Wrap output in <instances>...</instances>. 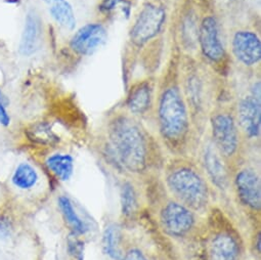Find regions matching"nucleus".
<instances>
[{"label": "nucleus", "instance_id": "f257e3e1", "mask_svg": "<svg viewBox=\"0 0 261 260\" xmlns=\"http://www.w3.org/2000/svg\"><path fill=\"white\" fill-rule=\"evenodd\" d=\"M155 109L163 140L173 146L184 143L190 134L191 113L179 81L178 53L175 50L157 77Z\"/></svg>", "mask_w": 261, "mask_h": 260}, {"label": "nucleus", "instance_id": "f03ea898", "mask_svg": "<svg viewBox=\"0 0 261 260\" xmlns=\"http://www.w3.org/2000/svg\"><path fill=\"white\" fill-rule=\"evenodd\" d=\"M107 151L123 168L141 172L147 166L149 144L143 127L133 115L119 113L108 123Z\"/></svg>", "mask_w": 261, "mask_h": 260}, {"label": "nucleus", "instance_id": "7ed1b4c3", "mask_svg": "<svg viewBox=\"0 0 261 260\" xmlns=\"http://www.w3.org/2000/svg\"><path fill=\"white\" fill-rule=\"evenodd\" d=\"M167 0H146L130 26L123 54L125 81L130 69L147 49L157 44L168 23Z\"/></svg>", "mask_w": 261, "mask_h": 260}, {"label": "nucleus", "instance_id": "20e7f679", "mask_svg": "<svg viewBox=\"0 0 261 260\" xmlns=\"http://www.w3.org/2000/svg\"><path fill=\"white\" fill-rule=\"evenodd\" d=\"M178 74L190 113H201L219 89L220 77L198 56L178 54Z\"/></svg>", "mask_w": 261, "mask_h": 260}, {"label": "nucleus", "instance_id": "39448f33", "mask_svg": "<svg viewBox=\"0 0 261 260\" xmlns=\"http://www.w3.org/2000/svg\"><path fill=\"white\" fill-rule=\"evenodd\" d=\"M198 57L220 77L230 69V57L221 35L218 13L212 0H204L198 31Z\"/></svg>", "mask_w": 261, "mask_h": 260}, {"label": "nucleus", "instance_id": "423d86ee", "mask_svg": "<svg viewBox=\"0 0 261 260\" xmlns=\"http://www.w3.org/2000/svg\"><path fill=\"white\" fill-rule=\"evenodd\" d=\"M228 55L230 61L248 77L260 76L261 39L257 30L250 26H234L229 30Z\"/></svg>", "mask_w": 261, "mask_h": 260}, {"label": "nucleus", "instance_id": "0eeeda50", "mask_svg": "<svg viewBox=\"0 0 261 260\" xmlns=\"http://www.w3.org/2000/svg\"><path fill=\"white\" fill-rule=\"evenodd\" d=\"M204 0H178L172 14V36L175 51L198 56V31Z\"/></svg>", "mask_w": 261, "mask_h": 260}, {"label": "nucleus", "instance_id": "6e6552de", "mask_svg": "<svg viewBox=\"0 0 261 260\" xmlns=\"http://www.w3.org/2000/svg\"><path fill=\"white\" fill-rule=\"evenodd\" d=\"M251 79L247 92L238 98L234 115L240 133L248 140H256L261 130V83L260 76Z\"/></svg>", "mask_w": 261, "mask_h": 260}, {"label": "nucleus", "instance_id": "1a4fd4ad", "mask_svg": "<svg viewBox=\"0 0 261 260\" xmlns=\"http://www.w3.org/2000/svg\"><path fill=\"white\" fill-rule=\"evenodd\" d=\"M213 144L221 157L234 156L240 148L241 133L234 111L230 108L215 109L210 117Z\"/></svg>", "mask_w": 261, "mask_h": 260}, {"label": "nucleus", "instance_id": "9d476101", "mask_svg": "<svg viewBox=\"0 0 261 260\" xmlns=\"http://www.w3.org/2000/svg\"><path fill=\"white\" fill-rule=\"evenodd\" d=\"M168 186L179 200L194 209H201L207 204V187L190 168H180L172 172L168 177Z\"/></svg>", "mask_w": 261, "mask_h": 260}, {"label": "nucleus", "instance_id": "9b49d317", "mask_svg": "<svg viewBox=\"0 0 261 260\" xmlns=\"http://www.w3.org/2000/svg\"><path fill=\"white\" fill-rule=\"evenodd\" d=\"M127 94L125 108L133 116H144L155 107L157 92V77L148 75L134 80L126 85Z\"/></svg>", "mask_w": 261, "mask_h": 260}, {"label": "nucleus", "instance_id": "f8f14e48", "mask_svg": "<svg viewBox=\"0 0 261 260\" xmlns=\"http://www.w3.org/2000/svg\"><path fill=\"white\" fill-rule=\"evenodd\" d=\"M107 37L108 30L106 23L98 20L87 23L78 29L70 39L69 47L77 57H90L103 45Z\"/></svg>", "mask_w": 261, "mask_h": 260}, {"label": "nucleus", "instance_id": "ddd939ff", "mask_svg": "<svg viewBox=\"0 0 261 260\" xmlns=\"http://www.w3.org/2000/svg\"><path fill=\"white\" fill-rule=\"evenodd\" d=\"M161 220L165 230L175 237L184 236L194 223L192 212L179 203H169L162 211Z\"/></svg>", "mask_w": 261, "mask_h": 260}, {"label": "nucleus", "instance_id": "4468645a", "mask_svg": "<svg viewBox=\"0 0 261 260\" xmlns=\"http://www.w3.org/2000/svg\"><path fill=\"white\" fill-rule=\"evenodd\" d=\"M238 195L248 207L259 210L261 207V186L258 175L251 169L242 170L236 177Z\"/></svg>", "mask_w": 261, "mask_h": 260}, {"label": "nucleus", "instance_id": "2eb2a0df", "mask_svg": "<svg viewBox=\"0 0 261 260\" xmlns=\"http://www.w3.org/2000/svg\"><path fill=\"white\" fill-rule=\"evenodd\" d=\"M204 162H205V167L212 181L219 189H224L227 184L226 171L221 159V155L215 148L213 142L209 144L205 149Z\"/></svg>", "mask_w": 261, "mask_h": 260}, {"label": "nucleus", "instance_id": "dca6fc26", "mask_svg": "<svg viewBox=\"0 0 261 260\" xmlns=\"http://www.w3.org/2000/svg\"><path fill=\"white\" fill-rule=\"evenodd\" d=\"M210 260H239L238 244L226 233L216 236L210 245Z\"/></svg>", "mask_w": 261, "mask_h": 260}, {"label": "nucleus", "instance_id": "f3484780", "mask_svg": "<svg viewBox=\"0 0 261 260\" xmlns=\"http://www.w3.org/2000/svg\"><path fill=\"white\" fill-rule=\"evenodd\" d=\"M39 38V22L34 12L28 13L20 41V53L25 57L32 56L36 49Z\"/></svg>", "mask_w": 261, "mask_h": 260}, {"label": "nucleus", "instance_id": "a211bd4d", "mask_svg": "<svg viewBox=\"0 0 261 260\" xmlns=\"http://www.w3.org/2000/svg\"><path fill=\"white\" fill-rule=\"evenodd\" d=\"M53 19L64 29L72 31L76 26V17L68 0H45Z\"/></svg>", "mask_w": 261, "mask_h": 260}, {"label": "nucleus", "instance_id": "6ab92c4d", "mask_svg": "<svg viewBox=\"0 0 261 260\" xmlns=\"http://www.w3.org/2000/svg\"><path fill=\"white\" fill-rule=\"evenodd\" d=\"M47 169L61 181H67L71 178L74 171V160L67 154H55L47 158Z\"/></svg>", "mask_w": 261, "mask_h": 260}, {"label": "nucleus", "instance_id": "aec40b11", "mask_svg": "<svg viewBox=\"0 0 261 260\" xmlns=\"http://www.w3.org/2000/svg\"><path fill=\"white\" fill-rule=\"evenodd\" d=\"M39 176L36 169L29 163H20L12 175L13 186L21 191H30L38 183Z\"/></svg>", "mask_w": 261, "mask_h": 260}, {"label": "nucleus", "instance_id": "412c9836", "mask_svg": "<svg viewBox=\"0 0 261 260\" xmlns=\"http://www.w3.org/2000/svg\"><path fill=\"white\" fill-rule=\"evenodd\" d=\"M121 230L118 225L110 224L102 236L103 252L114 260H121L123 253L121 250Z\"/></svg>", "mask_w": 261, "mask_h": 260}, {"label": "nucleus", "instance_id": "4be33fe9", "mask_svg": "<svg viewBox=\"0 0 261 260\" xmlns=\"http://www.w3.org/2000/svg\"><path fill=\"white\" fill-rule=\"evenodd\" d=\"M27 137L31 142L40 146H54L59 143V137L53 132L46 122H39L27 130Z\"/></svg>", "mask_w": 261, "mask_h": 260}, {"label": "nucleus", "instance_id": "5701e85b", "mask_svg": "<svg viewBox=\"0 0 261 260\" xmlns=\"http://www.w3.org/2000/svg\"><path fill=\"white\" fill-rule=\"evenodd\" d=\"M129 12V0H101L98 6V13L101 16L100 20L105 23L110 19L119 17V15L128 17Z\"/></svg>", "mask_w": 261, "mask_h": 260}, {"label": "nucleus", "instance_id": "b1692460", "mask_svg": "<svg viewBox=\"0 0 261 260\" xmlns=\"http://www.w3.org/2000/svg\"><path fill=\"white\" fill-rule=\"evenodd\" d=\"M59 206L65 220L72 227L74 233L76 235L85 233L87 230V226L85 225L84 221L79 217V215L76 213L71 200L68 197L62 196L59 198Z\"/></svg>", "mask_w": 261, "mask_h": 260}, {"label": "nucleus", "instance_id": "393cba45", "mask_svg": "<svg viewBox=\"0 0 261 260\" xmlns=\"http://www.w3.org/2000/svg\"><path fill=\"white\" fill-rule=\"evenodd\" d=\"M137 207V196L134 187L125 184L121 190V209L124 215L132 214Z\"/></svg>", "mask_w": 261, "mask_h": 260}, {"label": "nucleus", "instance_id": "a878e982", "mask_svg": "<svg viewBox=\"0 0 261 260\" xmlns=\"http://www.w3.org/2000/svg\"><path fill=\"white\" fill-rule=\"evenodd\" d=\"M68 250L70 254L76 260L84 259V243L77 238V235L74 233L68 239Z\"/></svg>", "mask_w": 261, "mask_h": 260}, {"label": "nucleus", "instance_id": "bb28decb", "mask_svg": "<svg viewBox=\"0 0 261 260\" xmlns=\"http://www.w3.org/2000/svg\"><path fill=\"white\" fill-rule=\"evenodd\" d=\"M10 123H11V117L3 101V93L0 91V124L3 126H9Z\"/></svg>", "mask_w": 261, "mask_h": 260}, {"label": "nucleus", "instance_id": "cd10ccee", "mask_svg": "<svg viewBox=\"0 0 261 260\" xmlns=\"http://www.w3.org/2000/svg\"><path fill=\"white\" fill-rule=\"evenodd\" d=\"M123 260H147V258L144 256V254L140 250L133 249L126 253Z\"/></svg>", "mask_w": 261, "mask_h": 260}, {"label": "nucleus", "instance_id": "c85d7f7f", "mask_svg": "<svg viewBox=\"0 0 261 260\" xmlns=\"http://www.w3.org/2000/svg\"><path fill=\"white\" fill-rule=\"evenodd\" d=\"M257 247H258V251L260 252V247H261V237H260V235H258V243H257Z\"/></svg>", "mask_w": 261, "mask_h": 260}]
</instances>
